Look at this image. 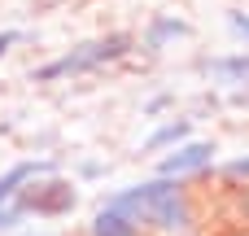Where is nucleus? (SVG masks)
<instances>
[{"label":"nucleus","instance_id":"obj_5","mask_svg":"<svg viewBox=\"0 0 249 236\" xmlns=\"http://www.w3.org/2000/svg\"><path fill=\"white\" fill-rule=\"evenodd\" d=\"M184 39H193V22H188V18H179V13H153V18L144 22V31L136 35V53L162 57L166 48H175V44H184Z\"/></svg>","mask_w":249,"mask_h":236},{"label":"nucleus","instance_id":"obj_3","mask_svg":"<svg viewBox=\"0 0 249 236\" xmlns=\"http://www.w3.org/2000/svg\"><path fill=\"white\" fill-rule=\"evenodd\" d=\"M13 206L26 215V223H31V219H44V223L66 219V215H74V206H79V180H74V175H61V171L39 175V180H31V184L22 188V197H18Z\"/></svg>","mask_w":249,"mask_h":236},{"label":"nucleus","instance_id":"obj_6","mask_svg":"<svg viewBox=\"0 0 249 236\" xmlns=\"http://www.w3.org/2000/svg\"><path fill=\"white\" fill-rule=\"evenodd\" d=\"M197 70L206 79H214V88L249 92V48H232V53H219V57H201Z\"/></svg>","mask_w":249,"mask_h":236},{"label":"nucleus","instance_id":"obj_16","mask_svg":"<svg viewBox=\"0 0 249 236\" xmlns=\"http://www.w3.org/2000/svg\"><path fill=\"white\" fill-rule=\"evenodd\" d=\"M219 236H249V228H232V223H228V228H223Z\"/></svg>","mask_w":249,"mask_h":236},{"label":"nucleus","instance_id":"obj_14","mask_svg":"<svg viewBox=\"0 0 249 236\" xmlns=\"http://www.w3.org/2000/svg\"><path fill=\"white\" fill-rule=\"evenodd\" d=\"M18 44H22V31H18V26H9V31H0V57H9V53H13Z\"/></svg>","mask_w":249,"mask_h":236},{"label":"nucleus","instance_id":"obj_17","mask_svg":"<svg viewBox=\"0 0 249 236\" xmlns=\"http://www.w3.org/2000/svg\"><path fill=\"white\" fill-rule=\"evenodd\" d=\"M13 236H53V232H31V228H26V232H13Z\"/></svg>","mask_w":249,"mask_h":236},{"label":"nucleus","instance_id":"obj_13","mask_svg":"<svg viewBox=\"0 0 249 236\" xmlns=\"http://www.w3.org/2000/svg\"><path fill=\"white\" fill-rule=\"evenodd\" d=\"M175 105V92H158V96H149L144 101V118H158L162 109H171Z\"/></svg>","mask_w":249,"mask_h":236},{"label":"nucleus","instance_id":"obj_7","mask_svg":"<svg viewBox=\"0 0 249 236\" xmlns=\"http://www.w3.org/2000/svg\"><path fill=\"white\" fill-rule=\"evenodd\" d=\"M53 171H57V162H53V158H22V162L4 166V171H0V206H13L31 180L53 175Z\"/></svg>","mask_w":249,"mask_h":236},{"label":"nucleus","instance_id":"obj_11","mask_svg":"<svg viewBox=\"0 0 249 236\" xmlns=\"http://www.w3.org/2000/svg\"><path fill=\"white\" fill-rule=\"evenodd\" d=\"M228 35L241 44V48H249V9H228Z\"/></svg>","mask_w":249,"mask_h":236},{"label":"nucleus","instance_id":"obj_2","mask_svg":"<svg viewBox=\"0 0 249 236\" xmlns=\"http://www.w3.org/2000/svg\"><path fill=\"white\" fill-rule=\"evenodd\" d=\"M136 53V35L131 31H105V35H88L79 44H70L66 53H57L53 61L35 66L31 79L35 83H66V79H79V74H96L114 61H127Z\"/></svg>","mask_w":249,"mask_h":236},{"label":"nucleus","instance_id":"obj_8","mask_svg":"<svg viewBox=\"0 0 249 236\" xmlns=\"http://www.w3.org/2000/svg\"><path fill=\"white\" fill-rule=\"evenodd\" d=\"M193 127H197V118H193V114H171V118H162V123L144 136V153H158V158H162V153H171L175 145H184V140H193V136H197Z\"/></svg>","mask_w":249,"mask_h":236},{"label":"nucleus","instance_id":"obj_4","mask_svg":"<svg viewBox=\"0 0 249 236\" xmlns=\"http://www.w3.org/2000/svg\"><path fill=\"white\" fill-rule=\"evenodd\" d=\"M214 166H219V145H214L210 136H193V140L175 145L171 153H162L158 166H153V175H162V180H179V184H193V180L214 175Z\"/></svg>","mask_w":249,"mask_h":236},{"label":"nucleus","instance_id":"obj_10","mask_svg":"<svg viewBox=\"0 0 249 236\" xmlns=\"http://www.w3.org/2000/svg\"><path fill=\"white\" fill-rule=\"evenodd\" d=\"M214 175L223 180V188H249V153L219 162V166H214Z\"/></svg>","mask_w":249,"mask_h":236},{"label":"nucleus","instance_id":"obj_9","mask_svg":"<svg viewBox=\"0 0 249 236\" xmlns=\"http://www.w3.org/2000/svg\"><path fill=\"white\" fill-rule=\"evenodd\" d=\"M83 236H140V232H136V228H131L114 206H105V201H101V206L92 210V219H88Z\"/></svg>","mask_w":249,"mask_h":236},{"label":"nucleus","instance_id":"obj_15","mask_svg":"<svg viewBox=\"0 0 249 236\" xmlns=\"http://www.w3.org/2000/svg\"><path fill=\"white\" fill-rule=\"evenodd\" d=\"M105 175V162H79V180H101Z\"/></svg>","mask_w":249,"mask_h":236},{"label":"nucleus","instance_id":"obj_1","mask_svg":"<svg viewBox=\"0 0 249 236\" xmlns=\"http://www.w3.org/2000/svg\"><path fill=\"white\" fill-rule=\"evenodd\" d=\"M105 206H114L140 236H201V197L179 180H136L127 188H114Z\"/></svg>","mask_w":249,"mask_h":236},{"label":"nucleus","instance_id":"obj_12","mask_svg":"<svg viewBox=\"0 0 249 236\" xmlns=\"http://www.w3.org/2000/svg\"><path fill=\"white\" fill-rule=\"evenodd\" d=\"M13 232H26V215L18 206H0V236H13Z\"/></svg>","mask_w":249,"mask_h":236}]
</instances>
